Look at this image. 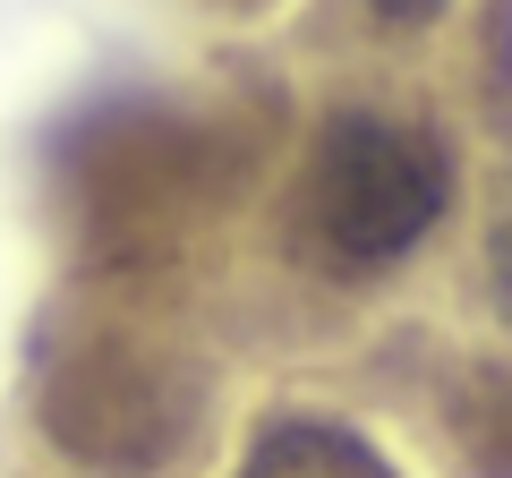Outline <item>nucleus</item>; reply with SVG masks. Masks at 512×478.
<instances>
[{
    "label": "nucleus",
    "instance_id": "obj_1",
    "mask_svg": "<svg viewBox=\"0 0 512 478\" xmlns=\"http://www.w3.org/2000/svg\"><path fill=\"white\" fill-rule=\"evenodd\" d=\"M444 197H453V163L427 129L376 120V111H342L316 154V214L325 239L359 265H384L419 248V231H436Z\"/></svg>",
    "mask_w": 512,
    "mask_h": 478
},
{
    "label": "nucleus",
    "instance_id": "obj_2",
    "mask_svg": "<svg viewBox=\"0 0 512 478\" xmlns=\"http://www.w3.org/2000/svg\"><path fill=\"white\" fill-rule=\"evenodd\" d=\"M43 419L69 453L137 470V461H163L188 436V385H163V368L146 350H86L52 385Z\"/></svg>",
    "mask_w": 512,
    "mask_h": 478
},
{
    "label": "nucleus",
    "instance_id": "obj_4",
    "mask_svg": "<svg viewBox=\"0 0 512 478\" xmlns=\"http://www.w3.org/2000/svg\"><path fill=\"white\" fill-rule=\"evenodd\" d=\"M444 0H376V18H393V26H419V18H436Z\"/></svg>",
    "mask_w": 512,
    "mask_h": 478
},
{
    "label": "nucleus",
    "instance_id": "obj_3",
    "mask_svg": "<svg viewBox=\"0 0 512 478\" xmlns=\"http://www.w3.org/2000/svg\"><path fill=\"white\" fill-rule=\"evenodd\" d=\"M248 478H384L359 444H316V436H274Z\"/></svg>",
    "mask_w": 512,
    "mask_h": 478
}]
</instances>
